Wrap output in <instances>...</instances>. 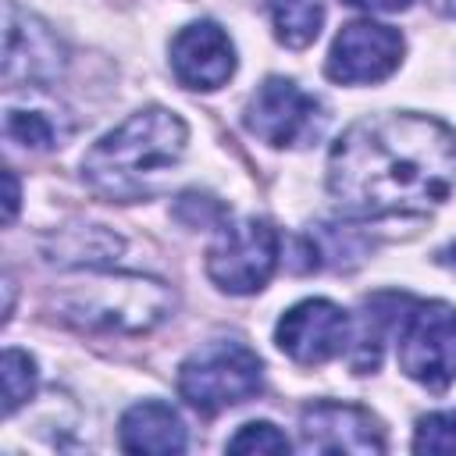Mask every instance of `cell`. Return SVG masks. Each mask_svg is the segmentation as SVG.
Segmentation results:
<instances>
[{
  "mask_svg": "<svg viewBox=\"0 0 456 456\" xmlns=\"http://www.w3.org/2000/svg\"><path fill=\"white\" fill-rule=\"evenodd\" d=\"M264 388L260 356L239 338H214L178 367V392L200 413L239 406Z\"/></svg>",
  "mask_w": 456,
  "mask_h": 456,
  "instance_id": "cell-4",
  "label": "cell"
},
{
  "mask_svg": "<svg viewBox=\"0 0 456 456\" xmlns=\"http://www.w3.org/2000/svg\"><path fill=\"white\" fill-rule=\"evenodd\" d=\"M7 139L25 150H50L53 125L39 110H7Z\"/></svg>",
  "mask_w": 456,
  "mask_h": 456,
  "instance_id": "cell-18",
  "label": "cell"
},
{
  "mask_svg": "<svg viewBox=\"0 0 456 456\" xmlns=\"http://www.w3.org/2000/svg\"><path fill=\"white\" fill-rule=\"evenodd\" d=\"M403 61V36L392 25L349 21L328 53V78L342 86H363L388 78Z\"/></svg>",
  "mask_w": 456,
  "mask_h": 456,
  "instance_id": "cell-9",
  "label": "cell"
},
{
  "mask_svg": "<svg viewBox=\"0 0 456 456\" xmlns=\"http://www.w3.org/2000/svg\"><path fill=\"white\" fill-rule=\"evenodd\" d=\"M413 449L417 452H456V410L420 417L417 435H413Z\"/></svg>",
  "mask_w": 456,
  "mask_h": 456,
  "instance_id": "cell-17",
  "label": "cell"
},
{
  "mask_svg": "<svg viewBox=\"0 0 456 456\" xmlns=\"http://www.w3.org/2000/svg\"><path fill=\"white\" fill-rule=\"evenodd\" d=\"M4 182H7V210H4V217L14 221V214H18V178H14V171H4Z\"/></svg>",
  "mask_w": 456,
  "mask_h": 456,
  "instance_id": "cell-21",
  "label": "cell"
},
{
  "mask_svg": "<svg viewBox=\"0 0 456 456\" xmlns=\"http://www.w3.org/2000/svg\"><path fill=\"white\" fill-rule=\"evenodd\" d=\"M299 435L310 452H385V435L378 420L353 403H310L299 413Z\"/></svg>",
  "mask_w": 456,
  "mask_h": 456,
  "instance_id": "cell-11",
  "label": "cell"
},
{
  "mask_svg": "<svg viewBox=\"0 0 456 456\" xmlns=\"http://www.w3.org/2000/svg\"><path fill=\"white\" fill-rule=\"evenodd\" d=\"M50 310L61 324L93 335H146L175 310V292L142 274H78L53 296Z\"/></svg>",
  "mask_w": 456,
  "mask_h": 456,
  "instance_id": "cell-3",
  "label": "cell"
},
{
  "mask_svg": "<svg viewBox=\"0 0 456 456\" xmlns=\"http://www.w3.org/2000/svg\"><path fill=\"white\" fill-rule=\"evenodd\" d=\"M431 4H435V11H442V14L456 18V0H431Z\"/></svg>",
  "mask_w": 456,
  "mask_h": 456,
  "instance_id": "cell-22",
  "label": "cell"
},
{
  "mask_svg": "<svg viewBox=\"0 0 456 456\" xmlns=\"http://www.w3.org/2000/svg\"><path fill=\"white\" fill-rule=\"evenodd\" d=\"M278 232L267 221L246 217L235 224H224L207 249V274L217 289L232 296H249L260 292L274 267H278Z\"/></svg>",
  "mask_w": 456,
  "mask_h": 456,
  "instance_id": "cell-6",
  "label": "cell"
},
{
  "mask_svg": "<svg viewBox=\"0 0 456 456\" xmlns=\"http://www.w3.org/2000/svg\"><path fill=\"white\" fill-rule=\"evenodd\" d=\"M171 71L189 89H221L235 75V46L214 21H192L171 39Z\"/></svg>",
  "mask_w": 456,
  "mask_h": 456,
  "instance_id": "cell-12",
  "label": "cell"
},
{
  "mask_svg": "<svg viewBox=\"0 0 456 456\" xmlns=\"http://www.w3.org/2000/svg\"><path fill=\"white\" fill-rule=\"evenodd\" d=\"M274 342L296 363L317 367L335 360L349 346V317L331 299H303L281 314L274 328Z\"/></svg>",
  "mask_w": 456,
  "mask_h": 456,
  "instance_id": "cell-10",
  "label": "cell"
},
{
  "mask_svg": "<svg viewBox=\"0 0 456 456\" xmlns=\"http://www.w3.org/2000/svg\"><path fill=\"white\" fill-rule=\"evenodd\" d=\"M118 438L125 452H164L167 456V452L185 449V424L167 403L142 399L121 417Z\"/></svg>",
  "mask_w": 456,
  "mask_h": 456,
  "instance_id": "cell-13",
  "label": "cell"
},
{
  "mask_svg": "<svg viewBox=\"0 0 456 456\" xmlns=\"http://www.w3.org/2000/svg\"><path fill=\"white\" fill-rule=\"evenodd\" d=\"M399 367L431 392H445L456 378V310L449 303H410L399 314Z\"/></svg>",
  "mask_w": 456,
  "mask_h": 456,
  "instance_id": "cell-5",
  "label": "cell"
},
{
  "mask_svg": "<svg viewBox=\"0 0 456 456\" xmlns=\"http://www.w3.org/2000/svg\"><path fill=\"white\" fill-rule=\"evenodd\" d=\"M271 18H274V36L285 46L303 50L317 39L324 7L321 0H271Z\"/></svg>",
  "mask_w": 456,
  "mask_h": 456,
  "instance_id": "cell-14",
  "label": "cell"
},
{
  "mask_svg": "<svg viewBox=\"0 0 456 456\" xmlns=\"http://www.w3.org/2000/svg\"><path fill=\"white\" fill-rule=\"evenodd\" d=\"M64 71V46L57 36L14 0L4 4V82L50 86Z\"/></svg>",
  "mask_w": 456,
  "mask_h": 456,
  "instance_id": "cell-8",
  "label": "cell"
},
{
  "mask_svg": "<svg viewBox=\"0 0 456 456\" xmlns=\"http://www.w3.org/2000/svg\"><path fill=\"white\" fill-rule=\"evenodd\" d=\"M185 142L189 128L175 110L146 107L132 114L121 128L107 132L82 157V178L107 200H146L160 185V178L182 160Z\"/></svg>",
  "mask_w": 456,
  "mask_h": 456,
  "instance_id": "cell-2",
  "label": "cell"
},
{
  "mask_svg": "<svg viewBox=\"0 0 456 456\" xmlns=\"http://www.w3.org/2000/svg\"><path fill=\"white\" fill-rule=\"evenodd\" d=\"M438 264H445V267H452V271H456V246L442 249V253H438Z\"/></svg>",
  "mask_w": 456,
  "mask_h": 456,
  "instance_id": "cell-23",
  "label": "cell"
},
{
  "mask_svg": "<svg viewBox=\"0 0 456 456\" xmlns=\"http://www.w3.org/2000/svg\"><path fill=\"white\" fill-rule=\"evenodd\" d=\"M353 7H367V11H406L413 0H346Z\"/></svg>",
  "mask_w": 456,
  "mask_h": 456,
  "instance_id": "cell-20",
  "label": "cell"
},
{
  "mask_svg": "<svg viewBox=\"0 0 456 456\" xmlns=\"http://www.w3.org/2000/svg\"><path fill=\"white\" fill-rule=\"evenodd\" d=\"M0 385H4V413L11 417L36 392V360L21 349H7L0 360Z\"/></svg>",
  "mask_w": 456,
  "mask_h": 456,
  "instance_id": "cell-15",
  "label": "cell"
},
{
  "mask_svg": "<svg viewBox=\"0 0 456 456\" xmlns=\"http://www.w3.org/2000/svg\"><path fill=\"white\" fill-rule=\"evenodd\" d=\"M175 217L185 221L189 228H207V224H217L224 217V203H217L207 192H185L175 203Z\"/></svg>",
  "mask_w": 456,
  "mask_h": 456,
  "instance_id": "cell-19",
  "label": "cell"
},
{
  "mask_svg": "<svg viewBox=\"0 0 456 456\" xmlns=\"http://www.w3.org/2000/svg\"><path fill=\"white\" fill-rule=\"evenodd\" d=\"M246 128L267 146H303L321 132V103L292 78H267L246 103Z\"/></svg>",
  "mask_w": 456,
  "mask_h": 456,
  "instance_id": "cell-7",
  "label": "cell"
},
{
  "mask_svg": "<svg viewBox=\"0 0 456 456\" xmlns=\"http://www.w3.org/2000/svg\"><path fill=\"white\" fill-rule=\"evenodd\" d=\"M456 189V132L428 114H374L328 153V192L349 217H413Z\"/></svg>",
  "mask_w": 456,
  "mask_h": 456,
  "instance_id": "cell-1",
  "label": "cell"
},
{
  "mask_svg": "<svg viewBox=\"0 0 456 456\" xmlns=\"http://www.w3.org/2000/svg\"><path fill=\"white\" fill-rule=\"evenodd\" d=\"M289 438L267 424V420H253V424H242L232 438H228V452H267V456H278V452H289Z\"/></svg>",
  "mask_w": 456,
  "mask_h": 456,
  "instance_id": "cell-16",
  "label": "cell"
}]
</instances>
